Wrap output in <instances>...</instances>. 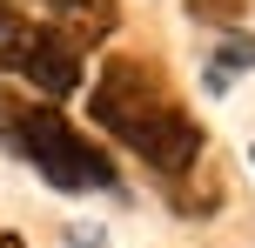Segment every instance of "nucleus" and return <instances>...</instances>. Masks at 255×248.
Instances as JSON below:
<instances>
[{"label":"nucleus","instance_id":"9d476101","mask_svg":"<svg viewBox=\"0 0 255 248\" xmlns=\"http://www.w3.org/2000/svg\"><path fill=\"white\" fill-rule=\"evenodd\" d=\"M0 248H27V242H20V235H0Z\"/></svg>","mask_w":255,"mask_h":248},{"label":"nucleus","instance_id":"39448f33","mask_svg":"<svg viewBox=\"0 0 255 248\" xmlns=\"http://www.w3.org/2000/svg\"><path fill=\"white\" fill-rule=\"evenodd\" d=\"M249 67H255V34H242V27H235V34L215 47V61H208V94H222L235 74H249Z\"/></svg>","mask_w":255,"mask_h":248},{"label":"nucleus","instance_id":"0eeeda50","mask_svg":"<svg viewBox=\"0 0 255 248\" xmlns=\"http://www.w3.org/2000/svg\"><path fill=\"white\" fill-rule=\"evenodd\" d=\"M242 13H249V0H188V20H202V27H242Z\"/></svg>","mask_w":255,"mask_h":248},{"label":"nucleus","instance_id":"6e6552de","mask_svg":"<svg viewBox=\"0 0 255 248\" xmlns=\"http://www.w3.org/2000/svg\"><path fill=\"white\" fill-rule=\"evenodd\" d=\"M67 242H74V248H101V235H94L88 222H81V228H74V235H67Z\"/></svg>","mask_w":255,"mask_h":248},{"label":"nucleus","instance_id":"423d86ee","mask_svg":"<svg viewBox=\"0 0 255 248\" xmlns=\"http://www.w3.org/2000/svg\"><path fill=\"white\" fill-rule=\"evenodd\" d=\"M215 195H222V188L208 181V174H202V181H195V168H188V174H175V181H168V201H175L181 215H208V208H215Z\"/></svg>","mask_w":255,"mask_h":248},{"label":"nucleus","instance_id":"20e7f679","mask_svg":"<svg viewBox=\"0 0 255 248\" xmlns=\"http://www.w3.org/2000/svg\"><path fill=\"white\" fill-rule=\"evenodd\" d=\"M47 13H54L47 27H61L74 47H94L115 34V0H47Z\"/></svg>","mask_w":255,"mask_h":248},{"label":"nucleus","instance_id":"f257e3e1","mask_svg":"<svg viewBox=\"0 0 255 248\" xmlns=\"http://www.w3.org/2000/svg\"><path fill=\"white\" fill-rule=\"evenodd\" d=\"M88 114L168 181L202 161V121H188V107L161 87V74L148 61H108L88 94Z\"/></svg>","mask_w":255,"mask_h":248},{"label":"nucleus","instance_id":"f03ea898","mask_svg":"<svg viewBox=\"0 0 255 248\" xmlns=\"http://www.w3.org/2000/svg\"><path fill=\"white\" fill-rule=\"evenodd\" d=\"M0 141L47 188H61V195H108V188H115V161H108L74 121L54 114L47 101L13 94V87H0Z\"/></svg>","mask_w":255,"mask_h":248},{"label":"nucleus","instance_id":"1a4fd4ad","mask_svg":"<svg viewBox=\"0 0 255 248\" xmlns=\"http://www.w3.org/2000/svg\"><path fill=\"white\" fill-rule=\"evenodd\" d=\"M13 27H20V13H13V7H7V0H0V40H7V34H13Z\"/></svg>","mask_w":255,"mask_h":248},{"label":"nucleus","instance_id":"9b49d317","mask_svg":"<svg viewBox=\"0 0 255 248\" xmlns=\"http://www.w3.org/2000/svg\"><path fill=\"white\" fill-rule=\"evenodd\" d=\"M249 155H255V148H249Z\"/></svg>","mask_w":255,"mask_h":248},{"label":"nucleus","instance_id":"7ed1b4c3","mask_svg":"<svg viewBox=\"0 0 255 248\" xmlns=\"http://www.w3.org/2000/svg\"><path fill=\"white\" fill-rule=\"evenodd\" d=\"M0 74H13L34 94L61 101V94L81 87V47L61 34V27H47V20H20L7 40H0Z\"/></svg>","mask_w":255,"mask_h":248}]
</instances>
